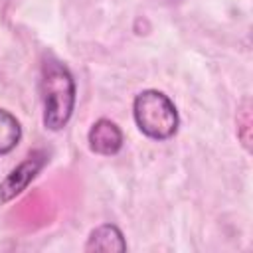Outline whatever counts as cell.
I'll return each instance as SVG.
<instances>
[{"label":"cell","instance_id":"obj_1","mask_svg":"<svg viewBox=\"0 0 253 253\" xmlns=\"http://www.w3.org/2000/svg\"><path fill=\"white\" fill-rule=\"evenodd\" d=\"M40 97L43 105V125L49 130H61L75 109V81L69 69L53 59L45 57L40 71Z\"/></svg>","mask_w":253,"mask_h":253},{"label":"cell","instance_id":"obj_2","mask_svg":"<svg viewBox=\"0 0 253 253\" xmlns=\"http://www.w3.org/2000/svg\"><path fill=\"white\" fill-rule=\"evenodd\" d=\"M132 115L142 134L154 140H168L178 130V111L168 95L146 89L134 97Z\"/></svg>","mask_w":253,"mask_h":253},{"label":"cell","instance_id":"obj_3","mask_svg":"<svg viewBox=\"0 0 253 253\" xmlns=\"http://www.w3.org/2000/svg\"><path fill=\"white\" fill-rule=\"evenodd\" d=\"M47 160V154L43 150H36L30 156H26L2 182H0V206L14 200L18 194H22L28 184L38 176V172L43 168Z\"/></svg>","mask_w":253,"mask_h":253},{"label":"cell","instance_id":"obj_4","mask_svg":"<svg viewBox=\"0 0 253 253\" xmlns=\"http://www.w3.org/2000/svg\"><path fill=\"white\" fill-rule=\"evenodd\" d=\"M87 140L89 148L101 156H113L123 148V132L109 119H99L97 123H93Z\"/></svg>","mask_w":253,"mask_h":253},{"label":"cell","instance_id":"obj_5","mask_svg":"<svg viewBox=\"0 0 253 253\" xmlns=\"http://www.w3.org/2000/svg\"><path fill=\"white\" fill-rule=\"evenodd\" d=\"M126 241L121 229L113 223H103L95 227L85 243V251H125Z\"/></svg>","mask_w":253,"mask_h":253},{"label":"cell","instance_id":"obj_6","mask_svg":"<svg viewBox=\"0 0 253 253\" xmlns=\"http://www.w3.org/2000/svg\"><path fill=\"white\" fill-rule=\"evenodd\" d=\"M20 138H22V126L18 119L12 113L0 109V156L12 152L18 146Z\"/></svg>","mask_w":253,"mask_h":253}]
</instances>
